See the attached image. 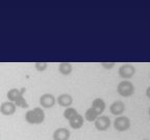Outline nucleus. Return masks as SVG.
<instances>
[{
	"instance_id": "9b49d317",
	"label": "nucleus",
	"mask_w": 150,
	"mask_h": 140,
	"mask_svg": "<svg viewBox=\"0 0 150 140\" xmlns=\"http://www.w3.org/2000/svg\"><path fill=\"white\" fill-rule=\"evenodd\" d=\"M83 116H82L81 114H77L75 115L73 118H71L70 120H69V125H70V127L72 129H74V130H77V129H80L82 126H83Z\"/></svg>"
},
{
	"instance_id": "ddd939ff",
	"label": "nucleus",
	"mask_w": 150,
	"mask_h": 140,
	"mask_svg": "<svg viewBox=\"0 0 150 140\" xmlns=\"http://www.w3.org/2000/svg\"><path fill=\"white\" fill-rule=\"evenodd\" d=\"M24 92H25V88H22L21 90H19V89H17V88H12L7 91L6 96H7V99H8L9 102L15 103V101L21 96V94H23Z\"/></svg>"
},
{
	"instance_id": "aec40b11",
	"label": "nucleus",
	"mask_w": 150,
	"mask_h": 140,
	"mask_svg": "<svg viewBox=\"0 0 150 140\" xmlns=\"http://www.w3.org/2000/svg\"><path fill=\"white\" fill-rule=\"evenodd\" d=\"M146 96H147V98L150 99V86L148 87L147 89H146Z\"/></svg>"
},
{
	"instance_id": "f257e3e1",
	"label": "nucleus",
	"mask_w": 150,
	"mask_h": 140,
	"mask_svg": "<svg viewBox=\"0 0 150 140\" xmlns=\"http://www.w3.org/2000/svg\"><path fill=\"white\" fill-rule=\"evenodd\" d=\"M25 119L30 125H40L45 119V112L41 107H35L28 110L25 114Z\"/></svg>"
},
{
	"instance_id": "a211bd4d",
	"label": "nucleus",
	"mask_w": 150,
	"mask_h": 140,
	"mask_svg": "<svg viewBox=\"0 0 150 140\" xmlns=\"http://www.w3.org/2000/svg\"><path fill=\"white\" fill-rule=\"evenodd\" d=\"M35 69H37V71H39V72H43V71H45L47 69L48 63L47 62H35Z\"/></svg>"
},
{
	"instance_id": "dca6fc26",
	"label": "nucleus",
	"mask_w": 150,
	"mask_h": 140,
	"mask_svg": "<svg viewBox=\"0 0 150 140\" xmlns=\"http://www.w3.org/2000/svg\"><path fill=\"white\" fill-rule=\"evenodd\" d=\"M77 114H78L77 110L73 107L66 108L65 111H64V117H65L66 119H68V120H70L71 118H73L75 115H77Z\"/></svg>"
},
{
	"instance_id": "0eeeda50",
	"label": "nucleus",
	"mask_w": 150,
	"mask_h": 140,
	"mask_svg": "<svg viewBox=\"0 0 150 140\" xmlns=\"http://www.w3.org/2000/svg\"><path fill=\"white\" fill-rule=\"evenodd\" d=\"M110 111L112 115H116V116H120V115H122L125 111L124 103L122 102V101H115L112 104H110Z\"/></svg>"
},
{
	"instance_id": "1a4fd4ad",
	"label": "nucleus",
	"mask_w": 150,
	"mask_h": 140,
	"mask_svg": "<svg viewBox=\"0 0 150 140\" xmlns=\"http://www.w3.org/2000/svg\"><path fill=\"white\" fill-rule=\"evenodd\" d=\"M71 133L67 128H59L53 132V140H69Z\"/></svg>"
},
{
	"instance_id": "4468645a",
	"label": "nucleus",
	"mask_w": 150,
	"mask_h": 140,
	"mask_svg": "<svg viewBox=\"0 0 150 140\" xmlns=\"http://www.w3.org/2000/svg\"><path fill=\"white\" fill-rule=\"evenodd\" d=\"M72 64L70 62H62L59 64V72L64 76H69L72 73Z\"/></svg>"
},
{
	"instance_id": "6e6552de",
	"label": "nucleus",
	"mask_w": 150,
	"mask_h": 140,
	"mask_svg": "<svg viewBox=\"0 0 150 140\" xmlns=\"http://www.w3.org/2000/svg\"><path fill=\"white\" fill-rule=\"evenodd\" d=\"M16 108L17 106L15 105V103L7 101V102H3L0 105V112H1V114L8 116V115H13L16 112Z\"/></svg>"
},
{
	"instance_id": "6ab92c4d",
	"label": "nucleus",
	"mask_w": 150,
	"mask_h": 140,
	"mask_svg": "<svg viewBox=\"0 0 150 140\" xmlns=\"http://www.w3.org/2000/svg\"><path fill=\"white\" fill-rule=\"evenodd\" d=\"M101 66L104 69H108V70H110V69H112L114 66H115L116 62H101L100 63Z\"/></svg>"
},
{
	"instance_id": "f8f14e48",
	"label": "nucleus",
	"mask_w": 150,
	"mask_h": 140,
	"mask_svg": "<svg viewBox=\"0 0 150 140\" xmlns=\"http://www.w3.org/2000/svg\"><path fill=\"white\" fill-rule=\"evenodd\" d=\"M105 102L102 100L101 98H97L95 99V100H93V102H92V108H94V109L96 110L97 112H98V114H102L103 111L105 110Z\"/></svg>"
},
{
	"instance_id": "4be33fe9",
	"label": "nucleus",
	"mask_w": 150,
	"mask_h": 140,
	"mask_svg": "<svg viewBox=\"0 0 150 140\" xmlns=\"http://www.w3.org/2000/svg\"><path fill=\"white\" fill-rule=\"evenodd\" d=\"M142 140H149V139H142Z\"/></svg>"
},
{
	"instance_id": "20e7f679",
	"label": "nucleus",
	"mask_w": 150,
	"mask_h": 140,
	"mask_svg": "<svg viewBox=\"0 0 150 140\" xmlns=\"http://www.w3.org/2000/svg\"><path fill=\"white\" fill-rule=\"evenodd\" d=\"M118 72H119V75L121 78H123V79H130L136 74V68L132 64L125 63V64H122L120 66Z\"/></svg>"
},
{
	"instance_id": "f3484780",
	"label": "nucleus",
	"mask_w": 150,
	"mask_h": 140,
	"mask_svg": "<svg viewBox=\"0 0 150 140\" xmlns=\"http://www.w3.org/2000/svg\"><path fill=\"white\" fill-rule=\"evenodd\" d=\"M15 105L16 106H19V107L21 108H27L28 107V103L25 101V99L23 98V94L19 97L16 101H15Z\"/></svg>"
},
{
	"instance_id": "7ed1b4c3",
	"label": "nucleus",
	"mask_w": 150,
	"mask_h": 140,
	"mask_svg": "<svg viewBox=\"0 0 150 140\" xmlns=\"http://www.w3.org/2000/svg\"><path fill=\"white\" fill-rule=\"evenodd\" d=\"M114 128L118 132H124L130 128V119L124 115L117 116L114 120Z\"/></svg>"
},
{
	"instance_id": "9d476101",
	"label": "nucleus",
	"mask_w": 150,
	"mask_h": 140,
	"mask_svg": "<svg viewBox=\"0 0 150 140\" xmlns=\"http://www.w3.org/2000/svg\"><path fill=\"white\" fill-rule=\"evenodd\" d=\"M56 102H57V104H59V106H62V107L68 108V107H71V105H72L73 98L69 93H62V94H59V96L56 98Z\"/></svg>"
},
{
	"instance_id": "2eb2a0df",
	"label": "nucleus",
	"mask_w": 150,
	"mask_h": 140,
	"mask_svg": "<svg viewBox=\"0 0 150 140\" xmlns=\"http://www.w3.org/2000/svg\"><path fill=\"white\" fill-rule=\"evenodd\" d=\"M98 116H99L98 112H97L96 110L94 109V108H92V107H90L89 109L86 111V113H84V118H86V120L90 121V123H92V121H95Z\"/></svg>"
},
{
	"instance_id": "39448f33",
	"label": "nucleus",
	"mask_w": 150,
	"mask_h": 140,
	"mask_svg": "<svg viewBox=\"0 0 150 140\" xmlns=\"http://www.w3.org/2000/svg\"><path fill=\"white\" fill-rule=\"evenodd\" d=\"M95 124V128L98 131H106L112 125V121H110V118L108 116H105V115H99L97 117V119L94 121Z\"/></svg>"
},
{
	"instance_id": "f03ea898",
	"label": "nucleus",
	"mask_w": 150,
	"mask_h": 140,
	"mask_svg": "<svg viewBox=\"0 0 150 140\" xmlns=\"http://www.w3.org/2000/svg\"><path fill=\"white\" fill-rule=\"evenodd\" d=\"M117 92L123 98H129L136 92V87L130 81H121L117 85Z\"/></svg>"
},
{
	"instance_id": "412c9836",
	"label": "nucleus",
	"mask_w": 150,
	"mask_h": 140,
	"mask_svg": "<svg viewBox=\"0 0 150 140\" xmlns=\"http://www.w3.org/2000/svg\"><path fill=\"white\" fill-rule=\"evenodd\" d=\"M148 114H149V116H150V107H149V109H148Z\"/></svg>"
},
{
	"instance_id": "423d86ee",
	"label": "nucleus",
	"mask_w": 150,
	"mask_h": 140,
	"mask_svg": "<svg viewBox=\"0 0 150 140\" xmlns=\"http://www.w3.org/2000/svg\"><path fill=\"white\" fill-rule=\"evenodd\" d=\"M56 103V99L51 93H44L40 97V105L43 108H52Z\"/></svg>"
}]
</instances>
